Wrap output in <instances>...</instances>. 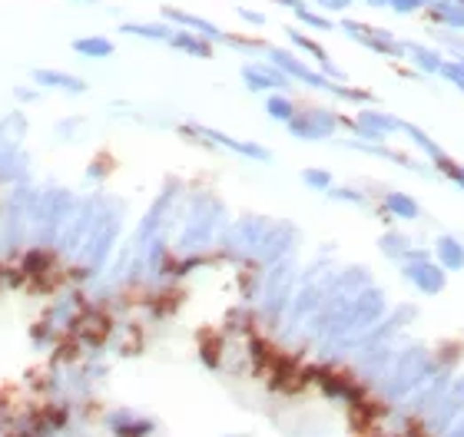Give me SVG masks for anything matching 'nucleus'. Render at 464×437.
I'll return each instance as SVG.
<instances>
[{
  "instance_id": "obj_1",
  "label": "nucleus",
  "mask_w": 464,
  "mask_h": 437,
  "mask_svg": "<svg viewBox=\"0 0 464 437\" xmlns=\"http://www.w3.org/2000/svg\"><path fill=\"white\" fill-rule=\"evenodd\" d=\"M269 63H276L282 74L289 76L292 83H302V87L309 90H319V93H328V97H335V100H345V103H375V93L365 87H355V83H339V80H332L326 76L319 66L305 60L302 53H295L292 47H276V43H269L263 53Z\"/></svg>"
},
{
  "instance_id": "obj_2",
  "label": "nucleus",
  "mask_w": 464,
  "mask_h": 437,
  "mask_svg": "<svg viewBox=\"0 0 464 437\" xmlns=\"http://www.w3.org/2000/svg\"><path fill=\"white\" fill-rule=\"evenodd\" d=\"M339 30L351 43H358L365 51H372L375 57H389V60H405V37H398L395 30L378 24H365L358 17H342Z\"/></svg>"
},
{
  "instance_id": "obj_3",
  "label": "nucleus",
  "mask_w": 464,
  "mask_h": 437,
  "mask_svg": "<svg viewBox=\"0 0 464 437\" xmlns=\"http://www.w3.org/2000/svg\"><path fill=\"white\" fill-rule=\"evenodd\" d=\"M339 123H345V120L332 106H302L286 126L295 139H328Z\"/></svg>"
},
{
  "instance_id": "obj_4",
  "label": "nucleus",
  "mask_w": 464,
  "mask_h": 437,
  "mask_svg": "<svg viewBox=\"0 0 464 437\" xmlns=\"http://www.w3.org/2000/svg\"><path fill=\"white\" fill-rule=\"evenodd\" d=\"M286 30V40H289V47L295 53H302V57H309V60H315V66L322 70L326 76H332V80H339V83H349V74L342 70L339 63L332 60V53L319 43V37L315 34H309V30H302V27H282Z\"/></svg>"
},
{
  "instance_id": "obj_5",
  "label": "nucleus",
  "mask_w": 464,
  "mask_h": 437,
  "mask_svg": "<svg viewBox=\"0 0 464 437\" xmlns=\"http://www.w3.org/2000/svg\"><path fill=\"white\" fill-rule=\"evenodd\" d=\"M239 76H242V87L249 90V93H289L292 90V80L282 70H279L276 63L263 60H246L239 66Z\"/></svg>"
},
{
  "instance_id": "obj_6",
  "label": "nucleus",
  "mask_w": 464,
  "mask_h": 437,
  "mask_svg": "<svg viewBox=\"0 0 464 437\" xmlns=\"http://www.w3.org/2000/svg\"><path fill=\"white\" fill-rule=\"evenodd\" d=\"M349 126L362 139H372V143H381V139L402 133V120L389 110H378V106H365V110H358Z\"/></svg>"
},
{
  "instance_id": "obj_7",
  "label": "nucleus",
  "mask_w": 464,
  "mask_h": 437,
  "mask_svg": "<svg viewBox=\"0 0 464 437\" xmlns=\"http://www.w3.org/2000/svg\"><path fill=\"white\" fill-rule=\"evenodd\" d=\"M160 17H163V20H169L173 27L196 30V34H202L206 40H213L216 47H226L229 30H226V27L213 24L209 17H200V13H193V11H183V7H176V4H166L163 11H160Z\"/></svg>"
},
{
  "instance_id": "obj_8",
  "label": "nucleus",
  "mask_w": 464,
  "mask_h": 437,
  "mask_svg": "<svg viewBox=\"0 0 464 437\" xmlns=\"http://www.w3.org/2000/svg\"><path fill=\"white\" fill-rule=\"evenodd\" d=\"M30 83L40 90H53V93H67V97H83L90 90V83L83 76H74L67 70H51V66H37L30 74Z\"/></svg>"
},
{
  "instance_id": "obj_9",
  "label": "nucleus",
  "mask_w": 464,
  "mask_h": 437,
  "mask_svg": "<svg viewBox=\"0 0 464 437\" xmlns=\"http://www.w3.org/2000/svg\"><path fill=\"white\" fill-rule=\"evenodd\" d=\"M405 60L412 63L421 76H438L441 63L448 60V57H444L431 40H408L405 37Z\"/></svg>"
},
{
  "instance_id": "obj_10",
  "label": "nucleus",
  "mask_w": 464,
  "mask_h": 437,
  "mask_svg": "<svg viewBox=\"0 0 464 437\" xmlns=\"http://www.w3.org/2000/svg\"><path fill=\"white\" fill-rule=\"evenodd\" d=\"M169 51L183 53V57H196V60H213L216 57V47L213 40H206L202 34H196V30H186V27H176L173 37H169V43H166Z\"/></svg>"
},
{
  "instance_id": "obj_11",
  "label": "nucleus",
  "mask_w": 464,
  "mask_h": 437,
  "mask_svg": "<svg viewBox=\"0 0 464 437\" xmlns=\"http://www.w3.org/2000/svg\"><path fill=\"white\" fill-rule=\"evenodd\" d=\"M123 37H133V40H146V43H169V37H173L176 27L169 24V20H123V24L116 27Z\"/></svg>"
},
{
  "instance_id": "obj_12",
  "label": "nucleus",
  "mask_w": 464,
  "mask_h": 437,
  "mask_svg": "<svg viewBox=\"0 0 464 437\" xmlns=\"http://www.w3.org/2000/svg\"><path fill=\"white\" fill-rule=\"evenodd\" d=\"M70 51L83 60H110L116 57V40H110L106 34H83L70 40Z\"/></svg>"
},
{
  "instance_id": "obj_13",
  "label": "nucleus",
  "mask_w": 464,
  "mask_h": 437,
  "mask_svg": "<svg viewBox=\"0 0 464 437\" xmlns=\"http://www.w3.org/2000/svg\"><path fill=\"white\" fill-rule=\"evenodd\" d=\"M425 17L431 20V27L464 30V4H454V0H428Z\"/></svg>"
},
{
  "instance_id": "obj_14",
  "label": "nucleus",
  "mask_w": 464,
  "mask_h": 437,
  "mask_svg": "<svg viewBox=\"0 0 464 437\" xmlns=\"http://www.w3.org/2000/svg\"><path fill=\"white\" fill-rule=\"evenodd\" d=\"M292 17H295V24H299L302 30H309V34H332V30H339V20L328 17V13H322L319 7H312V4L295 7Z\"/></svg>"
},
{
  "instance_id": "obj_15",
  "label": "nucleus",
  "mask_w": 464,
  "mask_h": 437,
  "mask_svg": "<svg viewBox=\"0 0 464 437\" xmlns=\"http://www.w3.org/2000/svg\"><path fill=\"white\" fill-rule=\"evenodd\" d=\"M428 40L438 47L444 57L464 60V30H444V27H428Z\"/></svg>"
},
{
  "instance_id": "obj_16",
  "label": "nucleus",
  "mask_w": 464,
  "mask_h": 437,
  "mask_svg": "<svg viewBox=\"0 0 464 437\" xmlns=\"http://www.w3.org/2000/svg\"><path fill=\"white\" fill-rule=\"evenodd\" d=\"M435 252H438V262H441V269L448 272H458V269H464V246L458 242V238H452V236H441L438 242H435Z\"/></svg>"
},
{
  "instance_id": "obj_17",
  "label": "nucleus",
  "mask_w": 464,
  "mask_h": 437,
  "mask_svg": "<svg viewBox=\"0 0 464 437\" xmlns=\"http://www.w3.org/2000/svg\"><path fill=\"white\" fill-rule=\"evenodd\" d=\"M295 103H292L289 93H265V113H269V120H276V123H289L292 116H295Z\"/></svg>"
},
{
  "instance_id": "obj_18",
  "label": "nucleus",
  "mask_w": 464,
  "mask_h": 437,
  "mask_svg": "<svg viewBox=\"0 0 464 437\" xmlns=\"http://www.w3.org/2000/svg\"><path fill=\"white\" fill-rule=\"evenodd\" d=\"M385 206H389L391 215H398V219H418L421 209H418V202L412 196H405V192H389L385 196Z\"/></svg>"
},
{
  "instance_id": "obj_19",
  "label": "nucleus",
  "mask_w": 464,
  "mask_h": 437,
  "mask_svg": "<svg viewBox=\"0 0 464 437\" xmlns=\"http://www.w3.org/2000/svg\"><path fill=\"white\" fill-rule=\"evenodd\" d=\"M441 80L448 83V87L461 90L464 93V60H454V57H448V60L441 63Z\"/></svg>"
},
{
  "instance_id": "obj_20",
  "label": "nucleus",
  "mask_w": 464,
  "mask_h": 437,
  "mask_svg": "<svg viewBox=\"0 0 464 437\" xmlns=\"http://www.w3.org/2000/svg\"><path fill=\"white\" fill-rule=\"evenodd\" d=\"M428 0H389V11L395 17H414V13H425Z\"/></svg>"
},
{
  "instance_id": "obj_21",
  "label": "nucleus",
  "mask_w": 464,
  "mask_h": 437,
  "mask_svg": "<svg viewBox=\"0 0 464 437\" xmlns=\"http://www.w3.org/2000/svg\"><path fill=\"white\" fill-rule=\"evenodd\" d=\"M312 7H319L322 13H328V17H345V13L351 11V4L355 0H309Z\"/></svg>"
},
{
  "instance_id": "obj_22",
  "label": "nucleus",
  "mask_w": 464,
  "mask_h": 437,
  "mask_svg": "<svg viewBox=\"0 0 464 437\" xmlns=\"http://www.w3.org/2000/svg\"><path fill=\"white\" fill-rule=\"evenodd\" d=\"M236 17L242 20V24H249L252 30H263V27L269 24V17H265L263 11H256V7H242V4L236 7Z\"/></svg>"
},
{
  "instance_id": "obj_23",
  "label": "nucleus",
  "mask_w": 464,
  "mask_h": 437,
  "mask_svg": "<svg viewBox=\"0 0 464 437\" xmlns=\"http://www.w3.org/2000/svg\"><path fill=\"white\" fill-rule=\"evenodd\" d=\"M302 179H305V183H309L312 189H328V186H332V176L322 173V169H305V173H302Z\"/></svg>"
},
{
  "instance_id": "obj_24",
  "label": "nucleus",
  "mask_w": 464,
  "mask_h": 437,
  "mask_svg": "<svg viewBox=\"0 0 464 437\" xmlns=\"http://www.w3.org/2000/svg\"><path fill=\"white\" fill-rule=\"evenodd\" d=\"M13 97L20 103H34L40 100V87H13Z\"/></svg>"
},
{
  "instance_id": "obj_25",
  "label": "nucleus",
  "mask_w": 464,
  "mask_h": 437,
  "mask_svg": "<svg viewBox=\"0 0 464 437\" xmlns=\"http://www.w3.org/2000/svg\"><path fill=\"white\" fill-rule=\"evenodd\" d=\"M276 7H286V11H295V7H302V4H309V0H272Z\"/></svg>"
},
{
  "instance_id": "obj_26",
  "label": "nucleus",
  "mask_w": 464,
  "mask_h": 437,
  "mask_svg": "<svg viewBox=\"0 0 464 437\" xmlns=\"http://www.w3.org/2000/svg\"><path fill=\"white\" fill-rule=\"evenodd\" d=\"M365 7H372V11H389V0H362Z\"/></svg>"
},
{
  "instance_id": "obj_27",
  "label": "nucleus",
  "mask_w": 464,
  "mask_h": 437,
  "mask_svg": "<svg viewBox=\"0 0 464 437\" xmlns=\"http://www.w3.org/2000/svg\"><path fill=\"white\" fill-rule=\"evenodd\" d=\"M74 7H97V0H74Z\"/></svg>"
}]
</instances>
